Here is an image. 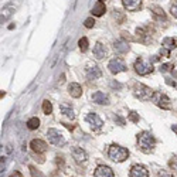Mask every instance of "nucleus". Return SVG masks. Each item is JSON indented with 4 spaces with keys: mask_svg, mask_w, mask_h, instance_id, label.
<instances>
[{
    "mask_svg": "<svg viewBox=\"0 0 177 177\" xmlns=\"http://www.w3.org/2000/svg\"><path fill=\"white\" fill-rule=\"evenodd\" d=\"M138 145L143 153H150L153 152V147L156 145V139L150 132H142L138 135Z\"/></svg>",
    "mask_w": 177,
    "mask_h": 177,
    "instance_id": "1",
    "label": "nucleus"
},
{
    "mask_svg": "<svg viewBox=\"0 0 177 177\" xmlns=\"http://www.w3.org/2000/svg\"><path fill=\"white\" fill-rule=\"evenodd\" d=\"M109 157L111 160H114L116 163H120V162H125L127 157H129V150L122 147V146H118V145H112L109 147Z\"/></svg>",
    "mask_w": 177,
    "mask_h": 177,
    "instance_id": "2",
    "label": "nucleus"
},
{
    "mask_svg": "<svg viewBox=\"0 0 177 177\" xmlns=\"http://www.w3.org/2000/svg\"><path fill=\"white\" fill-rule=\"evenodd\" d=\"M133 94H135L136 98H139L140 101H149V99H152L154 92L149 87L143 85V84H136L135 88H133Z\"/></svg>",
    "mask_w": 177,
    "mask_h": 177,
    "instance_id": "3",
    "label": "nucleus"
},
{
    "mask_svg": "<svg viewBox=\"0 0 177 177\" xmlns=\"http://www.w3.org/2000/svg\"><path fill=\"white\" fill-rule=\"evenodd\" d=\"M47 136H48L50 143H52L54 146H64L65 145L64 136L58 132L57 129H48V130H47Z\"/></svg>",
    "mask_w": 177,
    "mask_h": 177,
    "instance_id": "4",
    "label": "nucleus"
},
{
    "mask_svg": "<svg viewBox=\"0 0 177 177\" xmlns=\"http://www.w3.org/2000/svg\"><path fill=\"white\" fill-rule=\"evenodd\" d=\"M152 102H154L162 109H169L170 108V99H169V96L162 94V92H154L152 96Z\"/></svg>",
    "mask_w": 177,
    "mask_h": 177,
    "instance_id": "5",
    "label": "nucleus"
},
{
    "mask_svg": "<svg viewBox=\"0 0 177 177\" xmlns=\"http://www.w3.org/2000/svg\"><path fill=\"white\" fill-rule=\"evenodd\" d=\"M135 71H136L139 75H147V74H150L153 71V67L150 63H146L142 58H139V60H136V63H135Z\"/></svg>",
    "mask_w": 177,
    "mask_h": 177,
    "instance_id": "6",
    "label": "nucleus"
},
{
    "mask_svg": "<svg viewBox=\"0 0 177 177\" xmlns=\"http://www.w3.org/2000/svg\"><path fill=\"white\" fill-rule=\"evenodd\" d=\"M108 68H109V71H111L112 74H119V72L126 71V64L123 63L122 58H114V60L109 61Z\"/></svg>",
    "mask_w": 177,
    "mask_h": 177,
    "instance_id": "7",
    "label": "nucleus"
},
{
    "mask_svg": "<svg viewBox=\"0 0 177 177\" xmlns=\"http://www.w3.org/2000/svg\"><path fill=\"white\" fill-rule=\"evenodd\" d=\"M85 119H87V122L91 125L92 129H101L102 125H103V120H102L96 114H92V112L87 115V118H85Z\"/></svg>",
    "mask_w": 177,
    "mask_h": 177,
    "instance_id": "8",
    "label": "nucleus"
},
{
    "mask_svg": "<svg viewBox=\"0 0 177 177\" xmlns=\"http://www.w3.org/2000/svg\"><path fill=\"white\" fill-rule=\"evenodd\" d=\"M130 177H149V171L145 166L135 165L130 169Z\"/></svg>",
    "mask_w": 177,
    "mask_h": 177,
    "instance_id": "9",
    "label": "nucleus"
},
{
    "mask_svg": "<svg viewBox=\"0 0 177 177\" xmlns=\"http://www.w3.org/2000/svg\"><path fill=\"white\" fill-rule=\"evenodd\" d=\"M108 54V50L106 47L102 44V43H96L94 47V57L96 60H102V58H105Z\"/></svg>",
    "mask_w": 177,
    "mask_h": 177,
    "instance_id": "10",
    "label": "nucleus"
},
{
    "mask_svg": "<svg viewBox=\"0 0 177 177\" xmlns=\"http://www.w3.org/2000/svg\"><path fill=\"white\" fill-rule=\"evenodd\" d=\"M30 147L37 153H44L45 150H47V143L40 139H33L31 142H30Z\"/></svg>",
    "mask_w": 177,
    "mask_h": 177,
    "instance_id": "11",
    "label": "nucleus"
},
{
    "mask_svg": "<svg viewBox=\"0 0 177 177\" xmlns=\"http://www.w3.org/2000/svg\"><path fill=\"white\" fill-rule=\"evenodd\" d=\"M94 176L95 177H114V171L108 166H98Z\"/></svg>",
    "mask_w": 177,
    "mask_h": 177,
    "instance_id": "12",
    "label": "nucleus"
},
{
    "mask_svg": "<svg viewBox=\"0 0 177 177\" xmlns=\"http://www.w3.org/2000/svg\"><path fill=\"white\" fill-rule=\"evenodd\" d=\"M72 157L75 159V162L76 163H84L85 160H87V153H85V150L84 149H81V147H74L72 149Z\"/></svg>",
    "mask_w": 177,
    "mask_h": 177,
    "instance_id": "13",
    "label": "nucleus"
},
{
    "mask_svg": "<svg viewBox=\"0 0 177 177\" xmlns=\"http://www.w3.org/2000/svg\"><path fill=\"white\" fill-rule=\"evenodd\" d=\"M92 101L95 103H98V105H109L108 96L103 92H101V91H96L95 94H92Z\"/></svg>",
    "mask_w": 177,
    "mask_h": 177,
    "instance_id": "14",
    "label": "nucleus"
},
{
    "mask_svg": "<svg viewBox=\"0 0 177 177\" xmlns=\"http://www.w3.org/2000/svg\"><path fill=\"white\" fill-rule=\"evenodd\" d=\"M114 50L118 52V54H126L129 51V44L123 40H116L114 43Z\"/></svg>",
    "mask_w": 177,
    "mask_h": 177,
    "instance_id": "15",
    "label": "nucleus"
},
{
    "mask_svg": "<svg viewBox=\"0 0 177 177\" xmlns=\"http://www.w3.org/2000/svg\"><path fill=\"white\" fill-rule=\"evenodd\" d=\"M68 94L72 96V98H79L81 95H82V88H81V85L76 82H71L68 85Z\"/></svg>",
    "mask_w": 177,
    "mask_h": 177,
    "instance_id": "16",
    "label": "nucleus"
},
{
    "mask_svg": "<svg viewBox=\"0 0 177 177\" xmlns=\"http://www.w3.org/2000/svg\"><path fill=\"white\" fill-rule=\"evenodd\" d=\"M122 3H123V7H125L126 10H129V12H135V10L139 9L142 0H122Z\"/></svg>",
    "mask_w": 177,
    "mask_h": 177,
    "instance_id": "17",
    "label": "nucleus"
},
{
    "mask_svg": "<svg viewBox=\"0 0 177 177\" xmlns=\"http://www.w3.org/2000/svg\"><path fill=\"white\" fill-rule=\"evenodd\" d=\"M105 12H106V7L103 4V1H98V3L92 7V10H91V13L94 14L95 17H101V16H103V13Z\"/></svg>",
    "mask_w": 177,
    "mask_h": 177,
    "instance_id": "18",
    "label": "nucleus"
},
{
    "mask_svg": "<svg viewBox=\"0 0 177 177\" xmlns=\"http://www.w3.org/2000/svg\"><path fill=\"white\" fill-rule=\"evenodd\" d=\"M102 75V72H101V70L98 68V67H89L88 70H87V78L88 79H98L99 76Z\"/></svg>",
    "mask_w": 177,
    "mask_h": 177,
    "instance_id": "19",
    "label": "nucleus"
},
{
    "mask_svg": "<svg viewBox=\"0 0 177 177\" xmlns=\"http://www.w3.org/2000/svg\"><path fill=\"white\" fill-rule=\"evenodd\" d=\"M60 109H61V114L65 115L67 118H70V119H72L75 115H74V109L71 108V105H68V103H60Z\"/></svg>",
    "mask_w": 177,
    "mask_h": 177,
    "instance_id": "20",
    "label": "nucleus"
},
{
    "mask_svg": "<svg viewBox=\"0 0 177 177\" xmlns=\"http://www.w3.org/2000/svg\"><path fill=\"white\" fill-rule=\"evenodd\" d=\"M152 13H153V16H154V19L156 20H165L166 19V14L165 12H163V9L162 7H159V6H152Z\"/></svg>",
    "mask_w": 177,
    "mask_h": 177,
    "instance_id": "21",
    "label": "nucleus"
},
{
    "mask_svg": "<svg viewBox=\"0 0 177 177\" xmlns=\"http://www.w3.org/2000/svg\"><path fill=\"white\" fill-rule=\"evenodd\" d=\"M13 12H14V9H13V7H10V6L3 7V9H1V17H0V21H1V23H4V21H6V20L13 14Z\"/></svg>",
    "mask_w": 177,
    "mask_h": 177,
    "instance_id": "22",
    "label": "nucleus"
},
{
    "mask_svg": "<svg viewBox=\"0 0 177 177\" xmlns=\"http://www.w3.org/2000/svg\"><path fill=\"white\" fill-rule=\"evenodd\" d=\"M27 127L30 129V130H36L40 127V119L38 118H30V119L27 120Z\"/></svg>",
    "mask_w": 177,
    "mask_h": 177,
    "instance_id": "23",
    "label": "nucleus"
},
{
    "mask_svg": "<svg viewBox=\"0 0 177 177\" xmlns=\"http://www.w3.org/2000/svg\"><path fill=\"white\" fill-rule=\"evenodd\" d=\"M163 45H165V48H167V50H173L176 47V41L170 37H166L163 40Z\"/></svg>",
    "mask_w": 177,
    "mask_h": 177,
    "instance_id": "24",
    "label": "nucleus"
},
{
    "mask_svg": "<svg viewBox=\"0 0 177 177\" xmlns=\"http://www.w3.org/2000/svg\"><path fill=\"white\" fill-rule=\"evenodd\" d=\"M43 112H44L45 115H50L51 112H52V103H51L50 101H47V99L43 102Z\"/></svg>",
    "mask_w": 177,
    "mask_h": 177,
    "instance_id": "25",
    "label": "nucleus"
},
{
    "mask_svg": "<svg viewBox=\"0 0 177 177\" xmlns=\"http://www.w3.org/2000/svg\"><path fill=\"white\" fill-rule=\"evenodd\" d=\"M78 45H79V50L85 52V51L88 50V38L87 37H82L79 41H78Z\"/></svg>",
    "mask_w": 177,
    "mask_h": 177,
    "instance_id": "26",
    "label": "nucleus"
},
{
    "mask_svg": "<svg viewBox=\"0 0 177 177\" xmlns=\"http://www.w3.org/2000/svg\"><path fill=\"white\" fill-rule=\"evenodd\" d=\"M84 25L87 27V28H92L95 25V20H94V17H88V19L84 21Z\"/></svg>",
    "mask_w": 177,
    "mask_h": 177,
    "instance_id": "27",
    "label": "nucleus"
},
{
    "mask_svg": "<svg viewBox=\"0 0 177 177\" xmlns=\"http://www.w3.org/2000/svg\"><path fill=\"white\" fill-rule=\"evenodd\" d=\"M30 171H31V176L33 177H44V174L41 171H38L34 166H30Z\"/></svg>",
    "mask_w": 177,
    "mask_h": 177,
    "instance_id": "28",
    "label": "nucleus"
},
{
    "mask_svg": "<svg viewBox=\"0 0 177 177\" xmlns=\"http://www.w3.org/2000/svg\"><path fill=\"white\" fill-rule=\"evenodd\" d=\"M169 166H170L171 170L177 171V157H171L170 162H169Z\"/></svg>",
    "mask_w": 177,
    "mask_h": 177,
    "instance_id": "29",
    "label": "nucleus"
},
{
    "mask_svg": "<svg viewBox=\"0 0 177 177\" xmlns=\"http://www.w3.org/2000/svg\"><path fill=\"white\" fill-rule=\"evenodd\" d=\"M129 119L132 120V122H135V123H138L139 122V115L136 114V112H130L129 114Z\"/></svg>",
    "mask_w": 177,
    "mask_h": 177,
    "instance_id": "30",
    "label": "nucleus"
},
{
    "mask_svg": "<svg viewBox=\"0 0 177 177\" xmlns=\"http://www.w3.org/2000/svg\"><path fill=\"white\" fill-rule=\"evenodd\" d=\"M157 177H173V174L167 170H160L157 173Z\"/></svg>",
    "mask_w": 177,
    "mask_h": 177,
    "instance_id": "31",
    "label": "nucleus"
},
{
    "mask_svg": "<svg viewBox=\"0 0 177 177\" xmlns=\"http://www.w3.org/2000/svg\"><path fill=\"white\" fill-rule=\"evenodd\" d=\"M170 13H171V16H174L177 19V1H174L173 4H171L170 7Z\"/></svg>",
    "mask_w": 177,
    "mask_h": 177,
    "instance_id": "32",
    "label": "nucleus"
},
{
    "mask_svg": "<svg viewBox=\"0 0 177 177\" xmlns=\"http://www.w3.org/2000/svg\"><path fill=\"white\" fill-rule=\"evenodd\" d=\"M169 70H170V64H162L160 65V71L162 72H167Z\"/></svg>",
    "mask_w": 177,
    "mask_h": 177,
    "instance_id": "33",
    "label": "nucleus"
},
{
    "mask_svg": "<svg viewBox=\"0 0 177 177\" xmlns=\"http://www.w3.org/2000/svg\"><path fill=\"white\" fill-rule=\"evenodd\" d=\"M115 122H118L119 125H125V119H123V118H120L119 115H116V116H115Z\"/></svg>",
    "mask_w": 177,
    "mask_h": 177,
    "instance_id": "34",
    "label": "nucleus"
},
{
    "mask_svg": "<svg viewBox=\"0 0 177 177\" xmlns=\"http://www.w3.org/2000/svg\"><path fill=\"white\" fill-rule=\"evenodd\" d=\"M166 84H167V85H170V87H174V85H176V82H174V81H171L170 78H166Z\"/></svg>",
    "mask_w": 177,
    "mask_h": 177,
    "instance_id": "35",
    "label": "nucleus"
},
{
    "mask_svg": "<svg viewBox=\"0 0 177 177\" xmlns=\"http://www.w3.org/2000/svg\"><path fill=\"white\" fill-rule=\"evenodd\" d=\"M10 177H23V174H21L20 171H14V173H13Z\"/></svg>",
    "mask_w": 177,
    "mask_h": 177,
    "instance_id": "36",
    "label": "nucleus"
},
{
    "mask_svg": "<svg viewBox=\"0 0 177 177\" xmlns=\"http://www.w3.org/2000/svg\"><path fill=\"white\" fill-rule=\"evenodd\" d=\"M111 85H112V87H114V88H120V84L119 82H111Z\"/></svg>",
    "mask_w": 177,
    "mask_h": 177,
    "instance_id": "37",
    "label": "nucleus"
},
{
    "mask_svg": "<svg viewBox=\"0 0 177 177\" xmlns=\"http://www.w3.org/2000/svg\"><path fill=\"white\" fill-rule=\"evenodd\" d=\"M171 129H173V130L177 133V126H176V125H173V126H171Z\"/></svg>",
    "mask_w": 177,
    "mask_h": 177,
    "instance_id": "38",
    "label": "nucleus"
},
{
    "mask_svg": "<svg viewBox=\"0 0 177 177\" xmlns=\"http://www.w3.org/2000/svg\"><path fill=\"white\" fill-rule=\"evenodd\" d=\"M99 1H105V0H99Z\"/></svg>",
    "mask_w": 177,
    "mask_h": 177,
    "instance_id": "39",
    "label": "nucleus"
}]
</instances>
